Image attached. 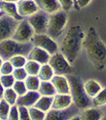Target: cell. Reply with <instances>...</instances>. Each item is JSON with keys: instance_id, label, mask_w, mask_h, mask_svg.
Listing matches in <instances>:
<instances>
[{"instance_id": "cell-1", "label": "cell", "mask_w": 106, "mask_h": 120, "mask_svg": "<svg viewBox=\"0 0 106 120\" xmlns=\"http://www.w3.org/2000/svg\"><path fill=\"white\" fill-rule=\"evenodd\" d=\"M83 45L88 59L98 71H102L106 67V44L97 34L93 27L88 29L85 35Z\"/></svg>"}, {"instance_id": "cell-2", "label": "cell", "mask_w": 106, "mask_h": 120, "mask_svg": "<svg viewBox=\"0 0 106 120\" xmlns=\"http://www.w3.org/2000/svg\"><path fill=\"white\" fill-rule=\"evenodd\" d=\"M85 34L80 25L72 26L66 34L59 46V51L66 58L69 63L73 65L79 55L83 45Z\"/></svg>"}, {"instance_id": "cell-3", "label": "cell", "mask_w": 106, "mask_h": 120, "mask_svg": "<svg viewBox=\"0 0 106 120\" xmlns=\"http://www.w3.org/2000/svg\"><path fill=\"white\" fill-rule=\"evenodd\" d=\"M66 78L69 81V94L72 97L73 103L81 110L92 106V98L86 94L84 84L81 79L70 74L66 75Z\"/></svg>"}, {"instance_id": "cell-4", "label": "cell", "mask_w": 106, "mask_h": 120, "mask_svg": "<svg viewBox=\"0 0 106 120\" xmlns=\"http://www.w3.org/2000/svg\"><path fill=\"white\" fill-rule=\"evenodd\" d=\"M33 46L31 42H20L11 38H8L0 42V57L3 61L9 60L15 55H24L26 57Z\"/></svg>"}, {"instance_id": "cell-5", "label": "cell", "mask_w": 106, "mask_h": 120, "mask_svg": "<svg viewBox=\"0 0 106 120\" xmlns=\"http://www.w3.org/2000/svg\"><path fill=\"white\" fill-rule=\"evenodd\" d=\"M67 23L66 11L60 10L55 13L49 15L46 34L53 39H56L61 35Z\"/></svg>"}, {"instance_id": "cell-6", "label": "cell", "mask_w": 106, "mask_h": 120, "mask_svg": "<svg viewBox=\"0 0 106 120\" xmlns=\"http://www.w3.org/2000/svg\"><path fill=\"white\" fill-rule=\"evenodd\" d=\"M48 63L53 70L54 75H66L72 72V65L60 51L50 55Z\"/></svg>"}, {"instance_id": "cell-7", "label": "cell", "mask_w": 106, "mask_h": 120, "mask_svg": "<svg viewBox=\"0 0 106 120\" xmlns=\"http://www.w3.org/2000/svg\"><path fill=\"white\" fill-rule=\"evenodd\" d=\"M81 110L74 103H72L65 109L55 110L50 109L46 112L45 119L46 120H69L72 119L74 116L80 115Z\"/></svg>"}, {"instance_id": "cell-8", "label": "cell", "mask_w": 106, "mask_h": 120, "mask_svg": "<svg viewBox=\"0 0 106 120\" xmlns=\"http://www.w3.org/2000/svg\"><path fill=\"white\" fill-rule=\"evenodd\" d=\"M49 14L38 10L34 15L27 17V20L32 26L34 34H46L49 22Z\"/></svg>"}, {"instance_id": "cell-9", "label": "cell", "mask_w": 106, "mask_h": 120, "mask_svg": "<svg viewBox=\"0 0 106 120\" xmlns=\"http://www.w3.org/2000/svg\"><path fill=\"white\" fill-rule=\"evenodd\" d=\"M30 42H32L33 46L42 48L50 55L59 51V46L55 42V39L46 34H34Z\"/></svg>"}, {"instance_id": "cell-10", "label": "cell", "mask_w": 106, "mask_h": 120, "mask_svg": "<svg viewBox=\"0 0 106 120\" xmlns=\"http://www.w3.org/2000/svg\"><path fill=\"white\" fill-rule=\"evenodd\" d=\"M34 35V31L32 26L29 23L27 19L24 18L19 21L11 38L20 42H29L31 41Z\"/></svg>"}, {"instance_id": "cell-11", "label": "cell", "mask_w": 106, "mask_h": 120, "mask_svg": "<svg viewBox=\"0 0 106 120\" xmlns=\"http://www.w3.org/2000/svg\"><path fill=\"white\" fill-rule=\"evenodd\" d=\"M19 21L3 14L0 16V42L12 37Z\"/></svg>"}, {"instance_id": "cell-12", "label": "cell", "mask_w": 106, "mask_h": 120, "mask_svg": "<svg viewBox=\"0 0 106 120\" xmlns=\"http://www.w3.org/2000/svg\"><path fill=\"white\" fill-rule=\"evenodd\" d=\"M16 5L18 15L23 18H27L39 10L34 0H18Z\"/></svg>"}, {"instance_id": "cell-13", "label": "cell", "mask_w": 106, "mask_h": 120, "mask_svg": "<svg viewBox=\"0 0 106 120\" xmlns=\"http://www.w3.org/2000/svg\"><path fill=\"white\" fill-rule=\"evenodd\" d=\"M49 58H50V55L43 50L42 48H40L38 46H34L32 47L31 51L26 56V59L28 60H33L37 63H40L41 65L46 64V63H49Z\"/></svg>"}, {"instance_id": "cell-14", "label": "cell", "mask_w": 106, "mask_h": 120, "mask_svg": "<svg viewBox=\"0 0 106 120\" xmlns=\"http://www.w3.org/2000/svg\"><path fill=\"white\" fill-rule=\"evenodd\" d=\"M40 96H41V94H39L38 91L27 90L24 94L18 96L16 100V105L30 107L35 104V102L38 101Z\"/></svg>"}, {"instance_id": "cell-15", "label": "cell", "mask_w": 106, "mask_h": 120, "mask_svg": "<svg viewBox=\"0 0 106 120\" xmlns=\"http://www.w3.org/2000/svg\"><path fill=\"white\" fill-rule=\"evenodd\" d=\"M50 82L54 86L57 94H69V81L65 75H54Z\"/></svg>"}, {"instance_id": "cell-16", "label": "cell", "mask_w": 106, "mask_h": 120, "mask_svg": "<svg viewBox=\"0 0 106 120\" xmlns=\"http://www.w3.org/2000/svg\"><path fill=\"white\" fill-rule=\"evenodd\" d=\"M73 103L72 97L69 94H56L53 96L51 109L61 110L68 107Z\"/></svg>"}, {"instance_id": "cell-17", "label": "cell", "mask_w": 106, "mask_h": 120, "mask_svg": "<svg viewBox=\"0 0 106 120\" xmlns=\"http://www.w3.org/2000/svg\"><path fill=\"white\" fill-rule=\"evenodd\" d=\"M38 9L48 14H53L61 10V7L57 0H34Z\"/></svg>"}, {"instance_id": "cell-18", "label": "cell", "mask_w": 106, "mask_h": 120, "mask_svg": "<svg viewBox=\"0 0 106 120\" xmlns=\"http://www.w3.org/2000/svg\"><path fill=\"white\" fill-rule=\"evenodd\" d=\"M0 11L3 14L9 15L18 21L22 20L23 17L18 15L17 11L16 3H11V2H5L3 0H0Z\"/></svg>"}, {"instance_id": "cell-19", "label": "cell", "mask_w": 106, "mask_h": 120, "mask_svg": "<svg viewBox=\"0 0 106 120\" xmlns=\"http://www.w3.org/2000/svg\"><path fill=\"white\" fill-rule=\"evenodd\" d=\"M101 111L94 106L84 109L80 113V118L82 120H99L101 119Z\"/></svg>"}, {"instance_id": "cell-20", "label": "cell", "mask_w": 106, "mask_h": 120, "mask_svg": "<svg viewBox=\"0 0 106 120\" xmlns=\"http://www.w3.org/2000/svg\"><path fill=\"white\" fill-rule=\"evenodd\" d=\"M53 96H43L41 95L38 101L34 105V107L41 110L44 112H47L51 109V106L53 103Z\"/></svg>"}, {"instance_id": "cell-21", "label": "cell", "mask_w": 106, "mask_h": 120, "mask_svg": "<svg viewBox=\"0 0 106 120\" xmlns=\"http://www.w3.org/2000/svg\"><path fill=\"white\" fill-rule=\"evenodd\" d=\"M38 91L43 96H54L57 94L54 86L50 81H41Z\"/></svg>"}, {"instance_id": "cell-22", "label": "cell", "mask_w": 106, "mask_h": 120, "mask_svg": "<svg viewBox=\"0 0 106 120\" xmlns=\"http://www.w3.org/2000/svg\"><path fill=\"white\" fill-rule=\"evenodd\" d=\"M84 88L85 90L86 94L89 96L90 98H92L97 94L100 90H101V86L100 83H98L97 81L95 80H88L84 84Z\"/></svg>"}, {"instance_id": "cell-23", "label": "cell", "mask_w": 106, "mask_h": 120, "mask_svg": "<svg viewBox=\"0 0 106 120\" xmlns=\"http://www.w3.org/2000/svg\"><path fill=\"white\" fill-rule=\"evenodd\" d=\"M54 75V72L52 67L49 66V63L41 65L39 72L38 74V78L41 81H50L51 79Z\"/></svg>"}, {"instance_id": "cell-24", "label": "cell", "mask_w": 106, "mask_h": 120, "mask_svg": "<svg viewBox=\"0 0 106 120\" xmlns=\"http://www.w3.org/2000/svg\"><path fill=\"white\" fill-rule=\"evenodd\" d=\"M24 82L28 90L38 91L40 83H41V80L38 75H28L24 80Z\"/></svg>"}, {"instance_id": "cell-25", "label": "cell", "mask_w": 106, "mask_h": 120, "mask_svg": "<svg viewBox=\"0 0 106 120\" xmlns=\"http://www.w3.org/2000/svg\"><path fill=\"white\" fill-rule=\"evenodd\" d=\"M92 105L94 107L106 105V88L101 89L94 97L92 98Z\"/></svg>"}, {"instance_id": "cell-26", "label": "cell", "mask_w": 106, "mask_h": 120, "mask_svg": "<svg viewBox=\"0 0 106 120\" xmlns=\"http://www.w3.org/2000/svg\"><path fill=\"white\" fill-rule=\"evenodd\" d=\"M41 64L33 60H28L26 61V64L24 66V68L27 72L28 75H38L39 72Z\"/></svg>"}, {"instance_id": "cell-27", "label": "cell", "mask_w": 106, "mask_h": 120, "mask_svg": "<svg viewBox=\"0 0 106 120\" xmlns=\"http://www.w3.org/2000/svg\"><path fill=\"white\" fill-rule=\"evenodd\" d=\"M17 98H18V94H17V93L14 91L12 87L5 88L3 98L7 103H9L11 106L16 104Z\"/></svg>"}, {"instance_id": "cell-28", "label": "cell", "mask_w": 106, "mask_h": 120, "mask_svg": "<svg viewBox=\"0 0 106 120\" xmlns=\"http://www.w3.org/2000/svg\"><path fill=\"white\" fill-rule=\"evenodd\" d=\"M29 114H30V119L31 120H43L46 118V112L34 107V106L28 107Z\"/></svg>"}, {"instance_id": "cell-29", "label": "cell", "mask_w": 106, "mask_h": 120, "mask_svg": "<svg viewBox=\"0 0 106 120\" xmlns=\"http://www.w3.org/2000/svg\"><path fill=\"white\" fill-rule=\"evenodd\" d=\"M9 61L14 67V68H19V67H24L27 59L24 55H15L11 57Z\"/></svg>"}, {"instance_id": "cell-30", "label": "cell", "mask_w": 106, "mask_h": 120, "mask_svg": "<svg viewBox=\"0 0 106 120\" xmlns=\"http://www.w3.org/2000/svg\"><path fill=\"white\" fill-rule=\"evenodd\" d=\"M11 105L7 103L3 98L0 99V120L8 119V114Z\"/></svg>"}, {"instance_id": "cell-31", "label": "cell", "mask_w": 106, "mask_h": 120, "mask_svg": "<svg viewBox=\"0 0 106 120\" xmlns=\"http://www.w3.org/2000/svg\"><path fill=\"white\" fill-rule=\"evenodd\" d=\"M15 82V79L12 74L11 75H1L0 76V82L4 88L12 87L13 84Z\"/></svg>"}, {"instance_id": "cell-32", "label": "cell", "mask_w": 106, "mask_h": 120, "mask_svg": "<svg viewBox=\"0 0 106 120\" xmlns=\"http://www.w3.org/2000/svg\"><path fill=\"white\" fill-rule=\"evenodd\" d=\"M12 88L17 93L18 96L22 95L28 90L26 86V84H25V82L22 80H15L14 83L12 86Z\"/></svg>"}, {"instance_id": "cell-33", "label": "cell", "mask_w": 106, "mask_h": 120, "mask_svg": "<svg viewBox=\"0 0 106 120\" xmlns=\"http://www.w3.org/2000/svg\"><path fill=\"white\" fill-rule=\"evenodd\" d=\"M12 75L15 79V80H22L24 81L26 77L28 76L27 72L26 71L24 67H19V68H14Z\"/></svg>"}, {"instance_id": "cell-34", "label": "cell", "mask_w": 106, "mask_h": 120, "mask_svg": "<svg viewBox=\"0 0 106 120\" xmlns=\"http://www.w3.org/2000/svg\"><path fill=\"white\" fill-rule=\"evenodd\" d=\"M13 71H14V67L10 63L9 60L3 61L1 68H0V73H1V75H11L12 74Z\"/></svg>"}, {"instance_id": "cell-35", "label": "cell", "mask_w": 106, "mask_h": 120, "mask_svg": "<svg viewBox=\"0 0 106 120\" xmlns=\"http://www.w3.org/2000/svg\"><path fill=\"white\" fill-rule=\"evenodd\" d=\"M18 116L20 120H30V114H29L28 107L24 106H18Z\"/></svg>"}, {"instance_id": "cell-36", "label": "cell", "mask_w": 106, "mask_h": 120, "mask_svg": "<svg viewBox=\"0 0 106 120\" xmlns=\"http://www.w3.org/2000/svg\"><path fill=\"white\" fill-rule=\"evenodd\" d=\"M57 2L60 4L61 10L65 11H70L74 7V0H57Z\"/></svg>"}, {"instance_id": "cell-37", "label": "cell", "mask_w": 106, "mask_h": 120, "mask_svg": "<svg viewBox=\"0 0 106 120\" xmlns=\"http://www.w3.org/2000/svg\"><path fill=\"white\" fill-rule=\"evenodd\" d=\"M8 119L9 120H18L19 119L18 106H17L16 104L11 105V107H10V111L8 114Z\"/></svg>"}, {"instance_id": "cell-38", "label": "cell", "mask_w": 106, "mask_h": 120, "mask_svg": "<svg viewBox=\"0 0 106 120\" xmlns=\"http://www.w3.org/2000/svg\"><path fill=\"white\" fill-rule=\"evenodd\" d=\"M91 1L92 0H76V4L74 6V8H76L77 10L83 9L87 7Z\"/></svg>"}, {"instance_id": "cell-39", "label": "cell", "mask_w": 106, "mask_h": 120, "mask_svg": "<svg viewBox=\"0 0 106 120\" xmlns=\"http://www.w3.org/2000/svg\"><path fill=\"white\" fill-rule=\"evenodd\" d=\"M4 90L5 88L3 87V86L2 85V83L0 82V99L3 98V94H4Z\"/></svg>"}, {"instance_id": "cell-40", "label": "cell", "mask_w": 106, "mask_h": 120, "mask_svg": "<svg viewBox=\"0 0 106 120\" xmlns=\"http://www.w3.org/2000/svg\"><path fill=\"white\" fill-rule=\"evenodd\" d=\"M3 1L5 2H11V3H17L18 0H3Z\"/></svg>"}, {"instance_id": "cell-41", "label": "cell", "mask_w": 106, "mask_h": 120, "mask_svg": "<svg viewBox=\"0 0 106 120\" xmlns=\"http://www.w3.org/2000/svg\"><path fill=\"white\" fill-rule=\"evenodd\" d=\"M3 59H2L1 57H0V68H1L2 64H3Z\"/></svg>"}, {"instance_id": "cell-42", "label": "cell", "mask_w": 106, "mask_h": 120, "mask_svg": "<svg viewBox=\"0 0 106 120\" xmlns=\"http://www.w3.org/2000/svg\"><path fill=\"white\" fill-rule=\"evenodd\" d=\"M3 15V13L2 12V11H0V16H1V15Z\"/></svg>"}, {"instance_id": "cell-43", "label": "cell", "mask_w": 106, "mask_h": 120, "mask_svg": "<svg viewBox=\"0 0 106 120\" xmlns=\"http://www.w3.org/2000/svg\"><path fill=\"white\" fill-rule=\"evenodd\" d=\"M74 6H75V4H76V0H74Z\"/></svg>"}, {"instance_id": "cell-44", "label": "cell", "mask_w": 106, "mask_h": 120, "mask_svg": "<svg viewBox=\"0 0 106 120\" xmlns=\"http://www.w3.org/2000/svg\"><path fill=\"white\" fill-rule=\"evenodd\" d=\"M0 76H1V73H0Z\"/></svg>"}, {"instance_id": "cell-45", "label": "cell", "mask_w": 106, "mask_h": 120, "mask_svg": "<svg viewBox=\"0 0 106 120\" xmlns=\"http://www.w3.org/2000/svg\"></svg>"}]
</instances>
